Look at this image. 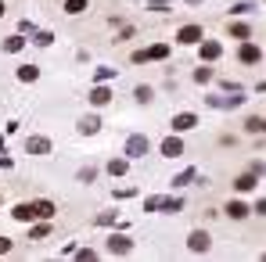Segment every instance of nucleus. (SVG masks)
I'll return each instance as SVG.
<instances>
[{
	"mask_svg": "<svg viewBox=\"0 0 266 262\" xmlns=\"http://www.w3.org/2000/svg\"><path fill=\"white\" fill-rule=\"evenodd\" d=\"M205 248H209V233L205 230L191 233V251H205Z\"/></svg>",
	"mask_w": 266,
	"mask_h": 262,
	"instance_id": "nucleus-1",
	"label": "nucleus"
},
{
	"mask_svg": "<svg viewBox=\"0 0 266 262\" xmlns=\"http://www.w3.org/2000/svg\"><path fill=\"white\" fill-rule=\"evenodd\" d=\"M180 40H183V43H198V40H201V29L187 25V29H180Z\"/></svg>",
	"mask_w": 266,
	"mask_h": 262,
	"instance_id": "nucleus-2",
	"label": "nucleus"
},
{
	"mask_svg": "<svg viewBox=\"0 0 266 262\" xmlns=\"http://www.w3.org/2000/svg\"><path fill=\"white\" fill-rule=\"evenodd\" d=\"M173 126H177V130H191V126H195V115H177Z\"/></svg>",
	"mask_w": 266,
	"mask_h": 262,
	"instance_id": "nucleus-3",
	"label": "nucleus"
},
{
	"mask_svg": "<svg viewBox=\"0 0 266 262\" xmlns=\"http://www.w3.org/2000/svg\"><path fill=\"white\" fill-rule=\"evenodd\" d=\"M227 212H231V215H234V219H245V215H248V209H245V205H241V201H234V205H231V209H227Z\"/></svg>",
	"mask_w": 266,
	"mask_h": 262,
	"instance_id": "nucleus-4",
	"label": "nucleus"
},
{
	"mask_svg": "<svg viewBox=\"0 0 266 262\" xmlns=\"http://www.w3.org/2000/svg\"><path fill=\"white\" fill-rule=\"evenodd\" d=\"M234 187H237V191H252V187H255V176H241Z\"/></svg>",
	"mask_w": 266,
	"mask_h": 262,
	"instance_id": "nucleus-5",
	"label": "nucleus"
},
{
	"mask_svg": "<svg viewBox=\"0 0 266 262\" xmlns=\"http://www.w3.org/2000/svg\"><path fill=\"white\" fill-rule=\"evenodd\" d=\"M162 151H166V155H180V140H166V147H162Z\"/></svg>",
	"mask_w": 266,
	"mask_h": 262,
	"instance_id": "nucleus-6",
	"label": "nucleus"
},
{
	"mask_svg": "<svg viewBox=\"0 0 266 262\" xmlns=\"http://www.w3.org/2000/svg\"><path fill=\"white\" fill-rule=\"evenodd\" d=\"M241 58L245 61H255V58H259V50H255V47H241Z\"/></svg>",
	"mask_w": 266,
	"mask_h": 262,
	"instance_id": "nucleus-7",
	"label": "nucleus"
},
{
	"mask_svg": "<svg viewBox=\"0 0 266 262\" xmlns=\"http://www.w3.org/2000/svg\"><path fill=\"white\" fill-rule=\"evenodd\" d=\"M90 101H94V104H105V101H108V90H94V97H90Z\"/></svg>",
	"mask_w": 266,
	"mask_h": 262,
	"instance_id": "nucleus-8",
	"label": "nucleus"
},
{
	"mask_svg": "<svg viewBox=\"0 0 266 262\" xmlns=\"http://www.w3.org/2000/svg\"><path fill=\"white\" fill-rule=\"evenodd\" d=\"M112 248H115V251H126V248H130V241H126V237H115Z\"/></svg>",
	"mask_w": 266,
	"mask_h": 262,
	"instance_id": "nucleus-9",
	"label": "nucleus"
},
{
	"mask_svg": "<svg viewBox=\"0 0 266 262\" xmlns=\"http://www.w3.org/2000/svg\"><path fill=\"white\" fill-rule=\"evenodd\" d=\"M29 151H47V140H29Z\"/></svg>",
	"mask_w": 266,
	"mask_h": 262,
	"instance_id": "nucleus-10",
	"label": "nucleus"
},
{
	"mask_svg": "<svg viewBox=\"0 0 266 262\" xmlns=\"http://www.w3.org/2000/svg\"><path fill=\"white\" fill-rule=\"evenodd\" d=\"M259 212H263V215H266V201H259Z\"/></svg>",
	"mask_w": 266,
	"mask_h": 262,
	"instance_id": "nucleus-11",
	"label": "nucleus"
},
{
	"mask_svg": "<svg viewBox=\"0 0 266 262\" xmlns=\"http://www.w3.org/2000/svg\"><path fill=\"white\" fill-rule=\"evenodd\" d=\"M0 11H4V7H0Z\"/></svg>",
	"mask_w": 266,
	"mask_h": 262,
	"instance_id": "nucleus-12",
	"label": "nucleus"
}]
</instances>
